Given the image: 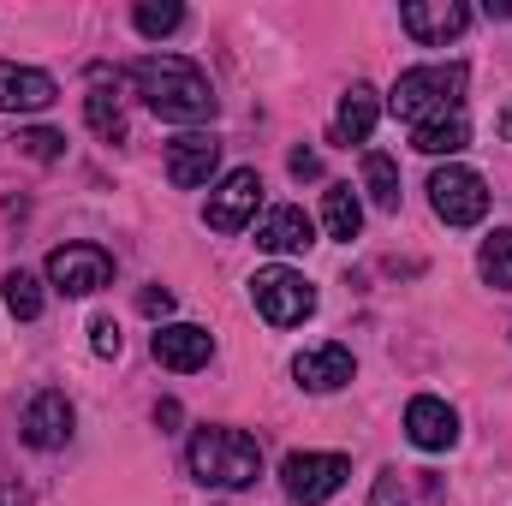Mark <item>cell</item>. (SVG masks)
Wrapping results in <instances>:
<instances>
[{
  "label": "cell",
  "instance_id": "obj_1",
  "mask_svg": "<svg viewBox=\"0 0 512 506\" xmlns=\"http://www.w3.org/2000/svg\"><path fill=\"white\" fill-rule=\"evenodd\" d=\"M131 84H137V96L149 102V114H161V120H173V126H203V120H215V84H209L191 60H179V54H143V60L131 66Z\"/></svg>",
  "mask_w": 512,
  "mask_h": 506
},
{
  "label": "cell",
  "instance_id": "obj_2",
  "mask_svg": "<svg viewBox=\"0 0 512 506\" xmlns=\"http://www.w3.org/2000/svg\"><path fill=\"white\" fill-rule=\"evenodd\" d=\"M262 471V447L245 429H197L191 435V477L203 489H251Z\"/></svg>",
  "mask_w": 512,
  "mask_h": 506
},
{
  "label": "cell",
  "instance_id": "obj_3",
  "mask_svg": "<svg viewBox=\"0 0 512 506\" xmlns=\"http://www.w3.org/2000/svg\"><path fill=\"white\" fill-rule=\"evenodd\" d=\"M465 78H471V72H465L459 60H453V66H411V72H399L387 108H393L399 120H411V126L441 120V114H459V102H465Z\"/></svg>",
  "mask_w": 512,
  "mask_h": 506
},
{
  "label": "cell",
  "instance_id": "obj_4",
  "mask_svg": "<svg viewBox=\"0 0 512 506\" xmlns=\"http://www.w3.org/2000/svg\"><path fill=\"white\" fill-rule=\"evenodd\" d=\"M429 203H435V215L447 221V227H477L483 215H489V185H483V173H471V167H435V179H429Z\"/></svg>",
  "mask_w": 512,
  "mask_h": 506
},
{
  "label": "cell",
  "instance_id": "obj_5",
  "mask_svg": "<svg viewBox=\"0 0 512 506\" xmlns=\"http://www.w3.org/2000/svg\"><path fill=\"white\" fill-rule=\"evenodd\" d=\"M251 298L274 328H298V322L316 310V286H310L304 274H292V268H256Z\"/></svg>",
  "mask_w": 512,
  "mask_h": 506
},
{
  "label": "cell",
  "instance_id": "obj_6",
  "mask_svg": "<svg viewBox=\"0 0 512 506\" xmlns=\"http://www.w3.org/2000/svg\"><path fill=\"white\" fill-rule=\"evenodd\" d=\"M352 477V465L340 459V453H292L286 465H280V483H286V495L304 506L328 501V495H340V483Z\"/></svg>",
  "mask_w": 512,
  "mask_h": 506
},
{
  "label": "cell",
  "instance_id": "obj_7",
  "mask_svg": "<svg viewBox=\"0 0 512 506\" xmlns=\"http://www.w3.org/2000/svg\"><path fill=\"white\" fill-rule=\"evenodd\" d=\"M48 280L66 298H90V292H102L114 280V256L102 251V245H60V251L48 256Z\"/></svg>",
  "mask_w": 512,
  "mask_h": 506
},
{
  "label": "cell",
  "instance_id": "obj_8",
  "mask_svg": "<svg viewBox=\"0 0 512 506\" xmlns=\"http://www.w3.org/2000/svg\"><path fill=\"white\" fill-rule=\"evenodd\" d=\"M256 203H262L256 167H233V173L209 191V227H215V233H245L251 215H256Z\"/></svg>",
  "mask_w": 512,
  "mask_h": 506
},
{
  "label": "cell",
  "instance_id": "obj_9",
  "mask_svg": "<svg viewBox=\"0 0 512 506\" xmlns=\"http://www.w3.org/2000/svg\"><path fill=\"white\" fill-rule=\"evenodd\" d=\"M399 24H405L411 42L441 48L471 24V6H459V0H411V6H399Z\"/></svg>",
  "mask_w": 512,
  "mask_h": 506
},
{
  "label": "cell",
  "instance_id": "obj_10",
  "mask_svg": "<svg viewBox=\"0 0 512 506\" xmlns=\"http://www.w3.org/2000/svg\"><path fill=\"white\" fill-rule=\"evenodd\" d=\"M215 167H221V137H215V131H185V137L167 143V179H173L179 191L209 185Z\"/></svg>",
  "mask_w": 512,
  "mask_h": 506
},
{
  "label": "cell",
  "instance_id": "obj_11",
  "mask_svg": "<svg viewBox=\"0 0 512 506\" xmlns=\"http://www.w3.org/2000/svg\"><path fill=\"white\" fill-rule=\"evenodd\" d=\"M209 358H215V334H209V328H197V322H167V328H155V364H161V370L191 376V370H203Z\"/></svg>",
  "mask_w": 512,
  "mask_h": 506
},
{
  "label": "cell",
  "instance_id": "obj_12",
  "mask_svg": "<svg viewBox=\"0 0 512 506\" xmlns=\"http://www.w3.org/2000/svg\"><path fill=\"white\" fill-rule=\"evenodd\" d=\"M72 423H78V411H72V399L66 393H36L30 405H24V441L30 447H42V453H54V447H66L72 441Z\"/></svg>",
  "mask_w": 512,
  "mask_h": 506
},
{
  "label": "cell",
  "instance_id": "obj_13",
  "mask_svg": "<svg viewBox=\"0 0 512 506\" xmlns=\"http://www.w3.org/2000/svg\"><path fill=\"white\" fill-rule=\"evenodd\" d=\"M54 96H60V84L48 72L0 60V114H42V108H54Z\"/></svg>",
  "mask_w": 512,
  "mask_h": 506
},
{
  "label": "cell",
  "instance_id": "obj_14",
  "mask_svg": "<svg viewBox=\"0 0 512 506\" xmlns=\"http://www.w3.org/2000/svg\"><path fill=\"white\" fill-rule=\"evenodd\" d=\"M405 435H411L423 453H441V447H453V441H459V417H453V405H447V399L417 393V399L405 405Z\"/></svg>",
  "mask_w": 512,
  "mask_h": 506
},
{
  "label": "cell",
  "instance_id": "obj_15",
  "mask_svg": "<svg viewBox=\"0 0 512 506\" xmlns=\"http://www.w3.org/2000/svg\"><path fill=\"white\" fill-rule=\"evenodd\" d=\"M256 245H262V251H274V256L310 251V245H316V221H310L304 209L280 203V209H268V215H262V227H256Z\"/></svg>",
  "mask_w": 512,
  "mask_h": 506
},
{
  "label": "cell",
  "instance_id": "obj_16",
  "mask_svg": "<svg viewBox=\"0 0 512 506\" xmlns=\"http://www.w3.org/2000/svg\"><path fill=\"white\" fill-rule=\"evenodd\" d=\"M352 370H358V364H352L346 346H310V352L292 358V376H298V387H310V393H334V387H346Z\"/></svg>",
  "mask_w": 512,
  "mask_h": 506
},
{
  "label": "cell",
  "instance_id": "obj_17",
  "mask_svg": "<svg viewBox=\"0 0 512 506\" xmlns=\"http://www.w3.org/2000/svg\"><path fill=\"white\" fill-rule=\"evenodd\" d=\"M382 120V102H376V90L370 84H352L346 96H340V114H334V143H364L370 131Z\"/></svg>",
  "mask_w": 512,
  "mask_h": 506
},
{
  "label": "cell",
  "instance_id": "obj_18",
  "mask_svg": "<svg viewBox=\"0 0 512 506\" xmlns=\"http://www.w3.org/2000/svg\"><path fill=\"white\" fill-rule=\"evenodd\" d=\"M322 227H328V239H358V227H364V203H358V191L352 185H328V197H322Z\"/></svg>",
  "mask_w": 512,
  "mask_h": 506
},
{
  "label": "cell",
  "instance_id": "obj_19",
  "mask_svg": "<svg viewBox=\"0 0 512 506\" xmlns=\"http://www.w3.org/2000/svg\"><path fill=\"white\" fill-rule=\"evenodd\" d=\"M411 143H417L423 155H459V149L471 143V126H465V114H441V120L411 126Z\"/></svg>",
  "mask_w": 512,
  "mask_h": 506
},
{
  "label": "cell",
  "instance_id": "obj_20",
  "mask_svg": "<svg viewBox=\"0 0 512 506\" xmlns=\"http://www.w3.org/2000/svg\"><path fill=\"white\" fill-rule=\"evenodd\" d=\"M477 268H483V280H489V286L512 292V233H507V227H495V233L483 239V251H477Z\"/></svg>",
  "mask_w": 512,
  "mask_h": 506
},
{
  "label": "cell",
  "instance_id": "obj_21",
  "mask_svg": "<svg viewBox=\"0 0 512 506\" xmlns=\"http://www.w3.org/2000/svg\"><path fill=\"white\" fill-rule=\"evenodd\" d=\"M84 120H90V131L96 137H108V143H120L126 137V114H120V96H108L102 84L84 96Z\"/></svg>",
  "mask_w": 512,
  "mask_h": 506
},
{
  "label": "cell",
  "instance_id": "obj_22",
  "mask_svg": "<svg viewBox=\"0 0 512 506\" xmlns=\"http://www.w3.org/2000/svg\"><path fill=\"white\" fill-rule=\"evenodd\" d=\"M364 185H370L376 209H399V167H393V155H382V149L364 155Z\"/></svg>",
  "mask_w": 512,
  "mask_h": 506
},
{
  "label": "cell",
  "instance_id": "obj_23",
  "mask_svg": "<svg viewBox=\"0 0 512 506\" xmlns=\"http://www.w3.org/2000/svg\"><path fill=\"white\" fill-rule=\"evenodd\" d=\"M0 286H6V310H12L18 322H36V316H42V280H36V274L12 268Z\"/></svg>",
  "mask_w": 512,
  "mask_h": 506
},
{
  "label": "cell",
  "instance_id": "obj_24",
  "mask_svg": "<svg viewBox=\"0 0 512 506\" xmlns=\"http://www.w3.org/2000/svg\"><path fill=\"white\" fill-rule=\"evenodd\" d=\"M131 24H137L143 36H173V30L185 24V6H179V0H137Z\"/></svg>",
  "mask_w": 512,
  "mask_h": 506
},
{
  "label": "cell",
  "instance_id": "obj_25",
  "mask_svg": "<svg viewBox=\"0 0 512 506\" xmlns=\"http://www.w3.org/2000/svg\"><path fill=\"white\" fill-rule=\"evenodd\" d=\"M18 149H24L30 161H60V155H66V137L48 131V126H30V131H18Z\"/></svg>",
  "mask_w": 512,
  "mask_h": 506
},
{
  "label": "cell",
  "instance_id": "obj_26",
  "mask_svg": "<svg viewBox=\"0 0 512 506\" xmlns=\"http://www.w3.org/2000/svg\"><path fill=\"white\" fill-rule=\"evenodd\" d=\"M90 352H96V358H120V328H114L108 316L90 322Z\"/></svg>",
  "mask_w": 512,
  "mask_h": 506
},
{
  "label": "cell",
  "instance_id": "obj_27",
  "mask_svg": "<svg viewBox=\"0 0 512 506\" xmlns=\"http://www.w3.org/2000/svg\"><path fill=\"white\" fill-rule=\"evenodd\" d=\"M370 506H411V501H405V483H399V471H382V477H376Z\"/></svg>",
  "mask_w": 512,
  "mask_h": 506
},
{
  "label": "cell",
  "instance_id": "obj_28",
  "mask_svg": "<svg viewBox=\"0 0 512 506\" xmlns=\"http://www.w3.org/2000/svg\"><path fill=\"white\" fill-rule=\"evenodd\" d=\"M137 304H143V316H173V292L167 286H143Z\"/></svg>",
  "mask_w": 512,
  "mask_h": 506
},
{
  "label": "cell",
  "instance_id": "obj_29",
  "mask_svg": "<svg viewBox=\"0 0 512 506\" xmlns=\"http://www.w3.org/2000/svg\"><path fill=\"white\" fill-rule=\"evenodd\" d=\"M292 173H298V179H316V173H322L316 149H292Z\"/></svg>",
  "mask_w": 512,
  "mask_h": 506
},
{
  "label": "cell",
  "instance_id": "obj_30",
  "mask_svg": "<svg viewBox=\"0 0 512 506\" xmlns=\"http://www.w3.org/2000/svg\"><path fill=\"white\" fill-rule=\"evenodd\" d=\"M0 506H24V495H18V489H6V483H0Z\"/></svg>",
  "mask_w": 512,
  "mask_h": 506
},
{
  "label": "cell",
  "instance_id": "obj_31",
  "mask_svg": "<svg viewBox=\"0 0 512 506\" xmlns=\"http://www.w3.org/2000/svg\"><path fill=\"white\" fill-rule=\"evenodd\" d=\"M501 131H507V143H512V108H507V114H501Z\"/></svg>",
  "mask_w": 512,
  "mask_h": 506
}]
</instances>
